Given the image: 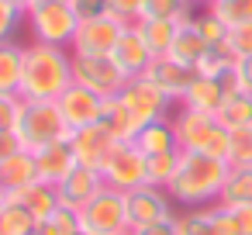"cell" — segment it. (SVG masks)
Segmentation results:
<instances>
[{
    "mask_svg": "<svg viewBox=\"0 0 252 235\" xmlns=\"http://www.w3.org/2000/svg\"><path fill=\"white\" fill-rule=\"evenodd\" d=\"M111 59H114V63L121 66V73L131 80V76H145V69H149V63H152L156 56H152V49L145 45L142 32H138L135 25H128V28L121 32L118 45H114Z\"/></svg>",
    "mask_w": 252,
    "mask_h": 235,
    "instance_id": "obj_16",
    "label": "cell"
},
{
    "mask_svg": "<svg viewBox=\"0 0 252 235\" xmlns=\"http://www.w3.org/2000/svg\"><path fill=\"white\" fill-rule=\"evenodd\" d=\"M180 152L183 149H169V152H152L145 156V180L152 187H169L176 166H180Z\"/></svg>",
    "mask_w": 252,
    "mask_h": 235,
    "instance_id": "obj_28",
    "label": "cell"
},
{
    "mask_svg": "<svg viewBox=\"0 0 252 235\" xmlns=\"http://www.w3.org/2000/svg\"><path fill=\"white\" fill-rule=\"evenodd\" d=\"M211 11H214L228 28H235V25L252 21V0H214Z\"/></svg>",
    "mask_w": 252,
    "mask_h": 235,
    "instance_id": "obj_33",
    "label": "cell"
},
{
    "mask_svg": "<svg viewBox=\"0 0 252 235\" xmlns=\"http://www.w3.org/2000/svg\"><path fill=\"white\" fill-rule=\"evenodd\" d=\"M193 25L200 28V35H204L207 45H221V42L228 38V25H224L211 7H200V11L193 14Z\"/></svg>",
    "mask_w": 252,
    "mask_h": 235,
    "instance_id": "obj_34",
    "label": "cell"
},
{
    "mask_svg": "<svg viewBox=\"0 0 252 235\" xmlns=\"http://www.w3.org/2000/svg\"><path fill=\"white\" fill-rule=\"evenodd\" d=\"M121 235H131V232H121Z\"/></svg>",
    "mask_w": 252,
    "mask_h": 235,
    "instance_id": "obj_51",
    "label": "cell"
},
{
    "mask_svg": "<svg viewBox=\"0 0 252 235\" xmlns=\"http://www.w3.org/2000/svg\"><path fill=\"white\" fill-rule=\"evenodd\" d=\"M173 121V132H176V142L180 149H190V152H207V156H218L228 163V145H231V132L218 121V114H204V111H193V107H180L169 114Z\"/></svg>",
    "mask_w": 252,
    "mask_h": 235,
    "instance_id": "obj_3",
    "label": "cell"
},
{
    "mask_svg": "<svg viewBox=\"0 0 252 235\" xmlns=\"http://www.w3.org/2000/svg\"><path fill=\"white\" fill-rule=\"evenodd\" d=\"M14 4H18V7H21V11H25V14H28V11H32V7H35V4H38V0H14Z\"/></svg>",
    "mask_w": 252,
    "mask_h": 235,
    "instance_id": "obj_47",
    "label": "cell"
},
{
    "mask_svg": "<svg viewBox=\"0 0 252 235\" xmlns=\"http://www.w3.org/2000/svg\"><path fill=\"white\" fill-rule=\"evenodd\" d=\"M224 97H228V90H224V83L218 76H200L197 73L193 83L187 87L180 107H193V111H204V114H218L221 104H224Z\"/></svg>",
    "mask_w": 252,
    "mask_h": 235,
    "instance_id": "obj_19",
    "label": "cell"
},
{
    "mask_svg": "<svg viewBox=\"0 0 252 235\" xmlns=\"http://www.w3.org/2000/svg\"><path fill=\"white\" fill-rule=\"evenodd\" d=\"M145 156H152V152H169V149H180V142H176V132H173V121L169 118H159V121H149V125H142L138 128V135L131 138Z\"/></svg>",
    "mask_w": 252,
    "mask_h": 235,
    "instance_id": "obj_23",
    "label": "cell"
},
{
    "mask_svg": "<svg viewBox=\"0 0 252 235\" xmlns=\"http://www.w3.org/2000/svg\"><path fill=\"white\" fill-rule=\"evenodd\" d=\"M142 7H145V0H111V14L121 18L125 25H135L142 18Z\"/></svg>",
    "mask_w": 252,
    "mask_h": 235,
    "instance_id": "obj_41",
    "label": "cell"
},
{
    "mask_svg": "<svg viewBox=\"0 0 252 235\" xmlns=\"http://www.w3.org/2000/svg\"><path fill=\"white\" fill-rule=\"evenodd\" d=\"M69 87H73V49L28 42L18 94L25 101H59Z\"/></svg>",
    "mask_w": 252,
    "mask_h": 235,
    "instance_id": "obj_2",
    "label": "cell"
},
{
    "mask_svg": "<svg viewBox=\"0 0 252 235\" xmlns=\"http://www.w3.org/2000/svg\"><path fill=\"white\" fill-rule=\"evenodd\" d=\"M14 201H18V204H25L38 221H45V218L59 207V194H56V187H52V183H45V180L28 183L25 190H18V194H14Z\"/></svg>",
    "mask_w": 252,
    "mask_h": 235,
    "instance_id": "obj_25",
    "label": "cell"
},
{
    "mask_svg": "<svg viewBox=\"0 0 252 235\" xmlns=\"http://www.w3.org/2000/svg\"><path fill=\"white\" fill-rule=\"evenodd\" d=\"M176 232L180 235H218L211 204L207 207H183V211H176Z\"/></svg>",
    "mask_w": 252,
    "mask_h": 235,
    "instance_id": "obj_29",
    "label": "cell"
},
{
    "mask_svg": "<svg viewBox=\"0 0 252 235\" xmlns=\"http://www.w3.org/2000/svg\"><path fill=\"white\" fill-rule=\"evenodd\" d=\"M35 235H56V228H52L49 221H38V228H35Z\"/></svg>",
    "mask_w": 252,
    "mask_h": 235,
    "instance_id": "obj_46",
    "label": "cell"
},
{
    "mask_svg": "<svg viewBox=\"0 0 252 235\" xmlns=\"http://www.w3.org/2000/svg\"><path fill=\"white\" fill-rule=\"evenodd\" d=\"M25 25V11L14 0H0V42H14Z\"/></svg>",
    "mask_w": 252,
    "mask_h": 235,
    "instance_id": "obj_36",
    "label": "cell"
},
{
    "mask_svg": "<svg viewBox=\"0 0 252 235\" xmlns=\"http://www.w3.org/2000/svg\"><path fill=\"white\" fill-rule=\"evenodd\" d=\"M228 166H252V128H231Z\"/></svg>",
    "mask_w": 252,
    "mask_h": 235,
    "instance_id": "obj_35",
    "label": "cell"
},
{
    "mask_svg": "<svg viewBox=\"0 0 252 235\" xmlns=\"http://www.w3.org/2000/svg\"><path fill=\"white\" fill-rule=\"evenodd\" d=\"M197 14V7L190 0H145L142 7V18H169V21H190Z\"/></svg>",
    "mask_w": 252,
    "mask_h": 235,
    "instance_id": "obj_31",
    "label": "cell"
},
{
    "mask_svg": "<svg viewBox=\"0 0 252 235\" xmlns=\"http://www.w3.org/2000/svg\"><path fill=\"white\" fill-rule=\"evenodd\" d=\"M73 83H80L107 101V97H118L125 90L128 76L121 73V66L111 56H76L73 52Z\"/></svg>",
    "mask_w": 252,
    "mask_h": 235,
    "instance_id": "obj_7",
    "label": "cell"
},
{
    "mask_svg": "<svg viewBox=\"0 0 252 235\" xmlns=\"http://www.w3.org/2000/svg\"><path fill=\"white\" fill-rule=\"evenodd\" d=\"M235 52L228 49V42H221V45H211L207 52H204V59L197 63V73L200 76H224L228 69H235Z\"/></svg>",
    "mask_w": 252,
    "mask_h": 235,
    "instance_id": "obj_32",
    "label": "cell"
},
{
    "mask_svg": "<svg viewBox=\"0 0 252 235\" xmlns=\"http://www.w3.org/2000/svg\"><path fill=\"white\" fill-rule=\"evenodd\" d=\"M25 25H28V32H32V42L73 49L80 18L73 14L69 0H38V4L25 14Z\"/></svg>",
    "mask_w": 252,
    "mask_h": 235,
    "instance_id": "obj_4",
    "label": "cell"
},
{
    "mask_svg": "<svg viewBox=\"0 0 252 235\" xmlns=\"http://www.w3.org/2000/svg\"><path fill=\"white\" fill-rule=\"evenodd\" d=\"M35 180H38V169H35V156L28 149H21L11 159L0 163V197H14L18 190H25Z\"/></svg>",
    "mask_w": 252,
    "mask_h": 235,
    "instance_id": "obj_18",
    "label": "cell"
},
{
    "mask_svg": "<svg viewBox=\"0 0 252 235\" xmlns=\"http://www.w3.org/2000/svg\"><path fill=\"white\" fill-rule=\"evenodd\" d=\"M207 49H211V45L204 42V35H200V28L193 25V18H190V21H180L169 56H173L176 63H183V66H193V69H197V63L204 59V52H207Z\"/></svg>",
    "mask_w": 252,
    "mask_h": 235,
    "instance_id": "obj_20",
    "label": "cell"
},
{
    "mask_svg": "<svg viewBox=\"0 0 252 235\" xmlns=\"http://www.w3.org/2000/svg\"><path fill=\"white\" fill-rule=\"evenodd\" d=\"M118 97H121V104L135 114V121H138V125H149V121L169 118V114H173V107H176V104H173V101H169V97L152 83V80H145V76H131Z\"/></svg>",
    "mask_w": 252,
    "mask_h": 235,
    "instance_id": "obj_8",
    "label": "cell"
},
{
    "mask_svg": "<svg viewBox=\"0 0 252 235\" xmlns=\"http://www.w3.org/2000/svg\"><path fill=\"white\" fill-rule=\"evenodd\" d=\"M128 25L114 14H104V18H94V21H80L76 28V38H73V52L76 56H111L121 32Z\"/></svg>",
    "mask_w": 252,
    "mask_h": 235,
    "instance_id": "obj_10",
    "label": "cell"
},
{
    "mask_svg": "<svg viewBox=\"0 0 252 235\" xmlns=\"http://www.w3.org/2000/svg\"><path fill=\"white\" fill-rule=\"evenodd\" d=\"M35 156V169H38V180H45V183H59L73 166H76V156H73V145H69V138H59V142H49V145H42V149H35L32 152Z\"/></svg>",
    "mask_w": 252,
    "mask_h": 235,
    "instance_id": "obj_17",
    "label": "cell"
},
{
    "mask_svg": "<svg viewBox=\"0 0 252 235\" xmlns=\"http://www.w3.org/2000/svg\"><path fill=\"white\" fill-rule=\"evenodd\" d=\"M228 163L218 159V156H207V152H190L183 149L180 152V166L169 180V197L173 204L183 211V207H207V204H218L221 197V187L228 180Z\"/></svg>",
    "mask_w": 252,
    "mask_h": 235,
    "instance_id": "obj_1",
    "label": "cell"
},
{
    "mask_svg": "<svg viewBox=\"0 0 252 235\" xmlns=\"http://www.w3.org/2000/svg\"><path fill=\"white\" fill-rule=\"evenodd\" d=\"M131 235H180V232H176V218H166V221H152V225L131 228Z\"/></svg>",
    "mask_w": 252,
    "mask_h": 235,
    "instance_id": "obj_42",
    "label": "cell"
},
{
    "mask_svg": "<svg viewBox=\"0 0 252 235\" xmlns=\"http://www.w3.org/2000/svg\"><path fill=\"white\" fill-rule=\"evenodd\" d=\"M45 221L56 228V235H80V232H83V218H80V211H76V207H66V204H59Z\"/></svg>",
    "mask_w": 252,
    "mask_h": 235,
    "instance_id": "obj_37",
    "label": "cell"
},
{
    "mask_svg": "<svg viewBox=\"0 0 252 235\" xmlns=\"http://www.w3.org/2000/svg\"><path fill=\"white\" fill-rule=\"evenodd\" d=\"M80 235H90V232H80Z\"/></svg>",
    "mask_w": 252,
    "mask_h": 235,
    "instance_id": "obj_50",
    "label": "cell"
},
{
    "mask_svg": "<svg viewBox=\"0 0 252 235\" xmlns=\"http://www.w3.org/2000/svg\"><path fill=\"white\" fill-rule=\"evenodd\" d=\"M100 125H104V132L114 138V142H131L135 135H138V121H135V114L121 104V97H107L104 101V111H100Z\"/></svg>",
    "mask_w": 252,
    "mask_h": 235,
    "instance_id": "obj_21",
    "label": "cell"
},
{
    "mask_svg": "<svg viewBox=\"0 0 252 235\" xmlns=\"http://www.w3.org/2000/svg\"><path fill=\"white\" fill-rule=\"evenodd\" d=\"M190 4H193V7L200 11V7H211V4H214V0H190Z\"/></svg>",
    "mask_w": 252,
    "mask_h": 235,
    "instance_id": "obj_48",
    "label": "cell"
},
{
    "mask_svg": "<svg viewBox=\"0 0 252 235\" xmlns=\"http://www.w3.org/2000/svg\"><path fill=\"white\" fill-rule=\"evenodd\" d=\"M135 28L142 32V38H145V45L152 49V56H169L180 25L169 21V18H138Z\"/></svg>",
    "mask_w": 252,
    "mask_h": 235,
    "instance_id": "obj_24",
    "label": "cell"
},
{
    "mask_svg": "<svg viewBox=\"0 0 252 235\" xmlns=\"http://www.w3.org/2000/svg\"><path fill=\"white\" fill-rule=\"evenodd\" d=\"M69 7L80 21H94V18L111 14V0H69Z\"/></svg>",
    "mask_w": 252,
    "mask_h": 235,
    "instance_id": "obj_40",
    "label": "cell"
},
{
    "mask_svg": "<svg viewBox=\"0 0 252 235\" xmlns=\"http://www.w3.org/2000/svg\"><path fill=\"white\" fill-rule=\"evenodd\" d=\"M218 204H224V207H245V204H252V166H231L228 169V180L221 187Z\"/></svg>",
    "mask_w": 252,
    "mask_h": 235,
    "instance_id": "obj_26",
    "label": "cell"
},
{
    "mask_svg": "<svg viewBox=\"0 0 252 235\" xmlns=\"http://www.w3.org/2000/svg\"><path fill=\"white\" fill-rule=\"evenodd\" d=\"M35 228H38V218L14 197H4V235H35Z\"/></svg>",
    "mask_w": 252,
    "mask_h": 235,
    "instance_id": "obj_30",
    "label": "cell"
},
{
    "mask_svg": "<svg viewBox=\"0 0 252 235\" xmlns=\"http://www.w3.org/2000/svg\"><path fill=\"white\" fill-rule=\"evenodd\" d=\"M0 235H4V197H0Z\"/></svg>",
    "mask_w": 252,
    "mask_h": 235,
    "instance_id": "obj_49",
    "label": "cell"
},
{
    "mask_svg": "<svg viewBox=\"0 0 252 235\" xmlns=\"http://www.w3.org/2000/svg\"><path fill=\"white\" fill-rule=\"evenodd\" d=\"M25 145H21V138H18V132H0V163L4 159H11L14 152H21Z\"/></svg>",
    "mask_w": 252,
    "mask_h": 235,
    "instance_id": "obj_43",
    "label": "cell"
},
{
    "mask_svg": "<svg viewBox=\"0 0 252 235\" xmlns=\"http://www.w3.org/2000/svg\"><path fill=\"white\" fill-rule=\"evenodd\" d=\"M69 145H73V156L80 166H90V169H104V163L111 159L114 152V138L104 132V125H87V128H76L69 132Z\"/></svg>",
    "mask_w": 252,
    "mask_h": 235,
    "instance_id": "obj_12",
    "label": "cell"
},
{
    "mask_svg": "<svg viewBox=\"0 0 252 235\" xmlns=\"http://www.w3.org/2000/svg\"><path fill=\"white\" fill-rule=\"evenodd\" d=\"M228 49L235 52V59H249L252 56V21H245V25H235V28H228Z\"/></svg>",
    "mask_w": 252,
    "mask_h": 235,
    "instance_id": "obj_39",
    "label": "cell"
},
{
    "mask_svg": "<svg viewBox=\"0 0 252 235\" xmlns=\"http://www.w3.org/2000/svg\"><path fill=\"white\" fill-rule=\"evenodd\" d=\"M218 121L231 132V128H252V94L245 90H235L224 97L221 111H218Z\"/></svg>",
    "mask_w": 252,
    "mask_h": 235,
    "instance_id": "obj_27",
    "label": "cell"
},
{
    "mask_svg": "<svg viewBox=\"0 0 252 235\" xmlns=\"http://www.w3.org/2000/svg\"><path fill=\"white\" fill-rule=\"evenodd\" d=\"M235 73H238V87H242L245 94H252V56H249V59H238V63H235Z\"/></svg>",
    "mask_w": 252,
    "mask_h": 235,
    "instance_id": "obj_44",
    "label": "cell"
},
{
    "mask_svg": "<svg viewBox=\"0 0 252 235\" xmlns=\"http://www.w3.org/2000/svg\"><path fill=\"white\" fill-rule=\"evenodd\" d=\"M25 97L21 94H0V132H18Z\"/></svg>",
    "mask_w": 252,
    "mask_h": 235,
    "instance_id": "obj_38",
    "label": "cell"
},
{
    "mask_svg": "<svg viewBox=\"0 0 252 235\" xmlns=\"http://www.w3.org/2000/svg\"><path fill=\"white\" fill-rule=\"evenodd\" d=\"M21 73H25V45L18 38L0 42V94H18Z\"/></svg>",
    "mask_w": 252,
    "mask_h": 235,
    "instance_id": "obj_22",
    "label": "cell"
},
{
    "mask_svg": "<svg viewBox=\"0 0 252 235\" xmlns=\"http://www.w3.org/2000/svg\"><path fill=\"white\" fill-rule=\"evenodd\" d=\"M100 187H104V173L76 163V166H73L59 183H56V194H59V204L83 211V207L97 197V190H100Z\"/></svg>",
    "mask_w": 252,
    "mask_h": 235,
    "instance_id": "obj_13",
    "label": "cell"
},
{
    "mask_svg": "<svg viewBox=\"0 0 252 235\" xmlns=\"http://www.w3.org/2000/svg\"><path fill=\"white\" fill-rule=\"evenodd\" d=\"M128 197V221L131 228H142V225H152V221H166V218H176V204L169 197L166 187H135L125 194Z\"/></svg>",
    "mask_w": 252,
    "mask_h": 235,
    "instance_id": "obj_11",
    "label": "cell"
},
{
    "mask_svg": "<svg viewBox=\"0 0 252 235\" xmlns=\"http://www.w3.org/2000/svg\"><path fill=\"white\" fill-rule=\"evenodd\" d=\"M56 104H59V111H63V118H66V125H69V132L87 128V125H97V121H100V111H104V97L94 94V90H87V87H80V83H73Z\"/></svg>",
    "mask_w": 252,
    "mask_h": 235,
    "instance_id": "obj_15",
    "label": "cell"
},
{
    "mask_svg": "<svg viewBox=\"0 0 252 235\" xmlns=\"http://www.w3.org/2000/svg\"><path fill=\"white\" fill-rule=\"evenodd\" d=\"M80 218H83V232H90V235H121V232H131L128 197H125V190H114L107 183L80 211Z\"/></svg>",
    "mask_w": 252,
    "mask_h": 235,
    "instance_id": "obj_6",
    "label": "cell"
},
{
    "mask_svg": "<svg viewBox=\"0 0 252 235\" xmlns=\"http://www.w3.org/2000/svg\"><path fill=\"white\" fill-rule=\"evenodd\" d=\"M193 76H197V69L176 63L173 56H156V59L149 63V69H145V80H152L173 104L183 101V94H187V87L193 83Z\"/></svg>",
    "mask_w": 252,
    "mask_h": 235,
    "instance_id": "obj_14",
    "label": "cell"
},
{
    "mask_svg": "<svg viewBox=\"0 0 252 235\" xmlns=\"http://www.w3.org/2000/svg\"><path fill=\"white\" fill-rule=\"evenodd\" d=\"M104 183L114 187V190H135V187H145V152L135 145V142H118L111 159L104 163Z\"/></svg>",
    "mask_w": 252,
    "mask_h": 235,
    "instance_id": "obj_9",
    "label": "cell"
},
{
    "mask_svg": "<svg viewBox=\"0 0 252 235\" xmlns=\"http://www.w3.org/2000/svg\"><path fill=\"white\" fill-rule=\"evenodd\" d=\"M231 211H235L238 235H252V204H245V207H231Z\"/></svg>",
    "mask_w": 252,
    "mask_h": 235,
    "instance_id": "obj_45",
    "label": "cell"
},
{
    "mask_svg": "<svg viewBox=\"0 0 252 235\" xmlns=\"http://www.w3.org/2000/svg\"><path fill=\"white\" fill-rule=\"evenodd\" d=\"M18 138L28 152H35L49 142H59V138H69V125H66L59 104L56 101H25L21 121H18Z\"/></svg>",
    "mask_w": 252,
    "mask_h": 235,
    "instance_id": "obj_5",
    "label": "cell"
}]
</instances>
